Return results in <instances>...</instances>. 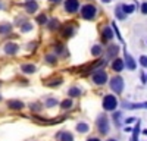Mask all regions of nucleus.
Wrapping results in <instances>:
<instances>
[{"mask_svg":"<svg viewBox=\"0 0 147 141\" xmlns=\"http://www.w3.org/2000/svg\"><path fill=\"white\" fill-rule=\"evenodd\" d=\"M116 106H118V100L112 94H109V96H106L103 99V109L105 110H115Z\"/></svg>","mask_w":147,"mask_h":141,"instance_id":"1","label":"nucleus"},{"mask_svg":"<svg viewBox=\"0 0 147 141\" xmlns=\"http://www.w3.org/2000/svg\"><path fill=\"white\" fill-rule=\"evenodd\" d=\"M110 88H112V91H115L116 94H121L124 91V79L121 77L112 78V81H110Z\"/></svg>","mask_w":147,"mask_h":141,"instance_id":"2","label":"nucleus"},{"mask_svg":"<svg viewBox=\"0 0 147 141\" xmlns=\"http://www.w3.org/2000/svg\"><path fill=\"white\" fill-rule=\"evenodd\" d=\"M96 13H97V9H96V6H93V5H85V6L81 9V15H82L84 19H93V18L96 16Z\"/></svg>","mask_w":147,"mask_h":141,"instance_id":"3","label":"nucleus"},{"mask_svg":"<svg viewBox=\"0 0 147 141\" xmlns=\"http://www.w3.org/2000/svg\"><path fill=\"white\" fill-rule=\"evenodd\" d=\"M91 79L94 81V84L103 85V84H106V81H107V75H106V72H105L103 69H100V70H97V72L93 74V78Z\"/></svg>","mask_w":147,"mask_h":141,"instance_id":"4","label":"nucleus"},{"mask_svg":"<svg viewBox=\"0 0 147 141\" xmlns=\"http://www.w3.org/2000/svg\"><path fill=\"white\" fill-rule=\"evenodd\" d=\"M97 126H99V131L103 134L109 132V122H107V117L106 115H102L99 119H97Z\"/></svg>","mask_w":147,"mask_h":141,"instance_id":"5","label":"nucleus"},{"mask_svg":"<svg viewBox=\"0 0 147 141\" xmlns=\"http://www.w3.org/2000/svg\"><path fill=\"white\" fill-rule=\"evenodd\" d=\"M78 0H66L65 2V9L69 12V13H74V12H77L78 10Z\"/></svg>","mask_w":147,"mask_h":141,"instance_id":"6","label":"nucleus"},{"mask_svg":"<svg viewBox=\"0 0 147 141\" xmlns=\"http://www.w3.org/2000/svg\"><path fill=\"white\" fill-rule=\"evenodd\" d=\"M18 44H15V43H7L6 46H5V52L7 53V54H15L16 52H18Z\"/></svg>","mask_w":147,"mask_h":141,"instance_id":"7","label":"nucleus"},{"mask_svg":"<svg viewBox=\"0 0 147 141\" xmlns=\"http://www.w3.org/2000/svg\"><path fill=\"white\" fill-rule=\"evenodd\" d=\"M125 62H127V68L128 69H131V70H134L136 69V62H134V59L131 57V54L129 53H127V50H125Z\"/></svg>","mask_w":147,"mask_h":141,"instance_id":"8","label":"nucleus"},{"mask_svg":"<svg viewBox=\"0 0 147 141\" xmlns=\"http://www.w3.org/2000/svg\"><path fill=\"white\" fill-rule=\"evenodd\" d=\"M7 106H9V109L19 110V109H22V107H24V103H22V101H19V100H10V101L7 103Z\"/></svg>","mask_w":147,"mask_h":141,"instance_id":"9","label":"nucleus"},{"mask_svg":"<svg viewBox=\"0 0 147 141\" xmlns=\"http://www.w3.org/2000/svg\"><path fill=\"white\" fill-rule=\"evenodd\" d=\"M112 68H113V70H116V72H121V70L124 69V60H121V59H115L113 63H112Z\"/></svg>","mask_w":147,"mask_h":141,"instance_id":"10","label":"nucleus"},{"mask_svg":"<svg viewBox=\"0 0 147 141\" xmlns=\"http://www.w3.org/2000/svg\"><path fill=\"white\" fill-rule=\"evenodd\" d=\"M57 138L60 141H74V137L71 132H59L57 134Z\"/></svg>","mask_w":147,"mask_h":141,"instance_id":"11","label":"nucleus"},{"mask_svg":"<svg viewBox=\"0 0 147 141\" xmlns=\"http://www.w3.org/2000/svg\"><path fill=\"white\" fill-rule=\"evenodd\" d=\"M37 7H38V5H37L35 2H32V0L27 3V12L28 13H34V12L37 10Z\"/></svg>","mask_w":147,"mask_h":141,"instance_id":"12","label":"nucleus"},{"mask_svg":"<svg viewBox=\"0 0 147 141\" xmlns=\"http://www.w3.org/2000/svg\"><path fill=\"white\" fill-rule=\"evenodd\" d=\"M21 69H22V72H25V74H32V72H35V66H34V65H22Z\"/></svg>","mask_w":147,"mask_h":141,"instance_id":"13","label":"nucleus"},{"mask_svg":"<svg viewBox=\"0 0 147 141\" xmlns=\"http://www.w3.org/2000/svg\"><path fill=\"white\" fill-rule=\"evenodd\" d=\"M124 107H127V109H147V101L141 103V104H125Z\"/></svg>","mask_w":147,"mask_h":141,"instance_id":"14","label":"nucleus"},{"mask_svg":"<svg viewBox=\"0 0 147 141\" xmlns=\"http://www.w3.org/2000/svg\"><path fill=\"white\" fill-rule=\"evenodd\" d=\"M103 37L106 38V40H110L113 37V32H112V30H110L109 27H106L105 30H103Z\"/></svg>","mask_w":147,"mask_h":141,"instance_id":"15","label":"nucleus"},{"mask_svg":"<svg viewBox=\"0 0 147 141\" xmlns=\"http://www.w3.org/2000/svg\"><path fill=\"white\" fill-rule=\"evenodd\" d=\"M118 52H119V47H118V46H110V47H109V52H107V56L112 57V56H115Z\"/></svg>","mask_w":147,"mask_h":141,"instance_id":"16","label":"nucleus"},{"mask_svg":"<svg viewBox=\"0 0 147 141\" xmlns=\"http://www.w3.org/2000/svg\"><path fill=\"white\" fill-rule=\"evenodd\" d=\"M88 129H90V128H88V125H87V124H84V122L77 125V131H78V132H87Z\"/></svg>","mask_w":147,"mask_h":141,"instance_id":"17","label":"nucleus"},{"mask_svg":"<svg viewBox=\"0 0 147 141\" xmlns=\"http://www.w3.org/2000/svg\"><path fill=\"white\" fill-rule=\"evenodd\" d=\"M121 9L124 10L125 13H132L136 7H134V5H124V6H121Z\"/></svg>","mask_w":147,"mask_h":141,"instance_id":"18","label":"nucleus"},{"mask_svg":"<svg viewBox=\"0 0 147 141\" xmlns=\"http://www.w3.org/2000/svg\"><path fill=\"white\" fill-rule=\"evenodd\" d=\"M12 30V25H9V23H5V25H0V34H6Z\"/></svg>","mask_w":147,"mask_h":141,"instance_id":"19","label":"nucleus"},{"mask_svg":"<svg viewBox=\"0 0 147 141\" xmlns=\"http://www.w3.org/2000/svg\"><path fill=\"white\" fill-rule=\"evenodd\" d=\"M80 94H81L80 88H75V87H74V88H71V90H69V96H72V97H78Z\"/></svg>","mask_w":147,"mask_h":141,"instance_id":"20","label":"nucleus"},{"mask_svg":"<svg viewBox=\"0 0 147 141\" xmlns=\"http://www.w3.org/2000/svg\"><path fill=\"white\" fill-rule=\"evenodd\" d=\"M71 106H72V100H63L62 101V104H60V107H62V109H69L71 107Z\"/></svg>","mask_w":147,"mask_h":141,"instance_id":"21","label":"nucleus"},{"mask_svg":"<svg viewBox=\"0 0 147 141\" xmlns=\"http://www.w3.org/2000/svg\"><path fill=\"white\" fill-rule=\"evenodd\" d=\"M91 53H93L94 56H99V54L102 53V47H100V46H94L93 49H91Z\"/></svg>","mask_w":147,"mask_h":141,"instance_id":"22","label":"nucleus"},{"mask_svg":"<svg viewBox=\"0 0 147 141\" xmlns=\"http://www.w3.org/2000/svg\"><path fill=\"white\" fill-rule=\"evenodd\" d=\"M116 16H118L119 19H124V18H125V15L122 13V9H121V6H118V9H116Z\"/></svg>","mask_w":147,"mask_h":141,"instance_id":"23","label":"nucleus"},{"mask_svg":"<svg viewBox=\"0 0 147 141\" xmlns=\"http://www.w3.org/2000/svg\"><path fill=\"white\" fill-rule=\"evenodd\" d=\"M46 60H47L49 63H53V62H56V56H53V54H49V56L46 57Z\"/></svg>","mask_w":147,"mask_h":141,"instance_id":"24","label":"nucleus"},{"mask_svg":"<svg viewBox=\"0 0 147 141\" xmlns=\"http://www.w3.org/2000/svg\"><path fill=\"white\" fill-rule=\"evenodd\" d=\"M140 63H141L144 68H147V56H141V57H140Z\"/></svg>","mask_w":147,"mask_h":141,"instance_id":"25","label":"nucleus"},{"mask_svg":"<svg viewBox=\"0 0 147 141\" xmlns=\"http://www.w3.org/2000/svg\"><path fill=\"white\" fill-rule=\"evenodd\" d=\"M57 103V100H55V99H49L47 100V107H52V106H55Z\"/></svg>","mask_w":147,"mask_h":141,"instance_id":"26","label":"nucleus"},{"mask_svg":"<svg viewBox=\"0 0 147 141\" xmlns=\"http://www.w3.org/2000/svg\"><path fill=\"white\" fill-rule=\"evenodd\" d=\"M37 21H38V23H44V22H47V18H46V15H41L37 18Z\"/></svg>","mask_w":147,"mask_h":141,"instance_id":"27","label":"nucleus"},{"mask_svg":"<svg viewBox=\"0 0 147 141\" xmlns=\"http://www.w3.org/2000/svg\"><path fill=\"white\" fill-rule=\"evenodd\" d=\"M31 28H32V25H31V23H24V27H22L21 30H22V31H30Z\"/></svg>","mask_w":147,"mask_h":141,"instance_id":"28","label":"nucleus"},{"mask_svg":"<svg viewBox=\"0 0 147 141\" xmlns=\"http://www.w3.org/2000/svg\"><path fill=\"white\" fill-rule=\"evenodd\" d=\"M119 117H121V113H115V115H113V121H115L118 125H119Z\"/></svg>","mask_w":147,"mask_h":141,"instance_id":"29","label":"nucleus"},{"mask_svg":"<svg viewBox=\"0 0 147 141\" xmlns=\"http://www.w3.org/2000/svg\"><path fill=\"white\" fill-rule=\"evenodd\" d=\"M141 12H143V13H147V3L141 5Z\"/></svg>","mask_w":147,"mask_h":141,"instance_id":"30","label":"nucleus"},{"mask_svg":"<svg viewBox=\"0 0 147 141\" xmlns=\"http://www.w3.org/2000/svg\"><path fill=\"white\" fill-rule=\"evenodd\" d=\"M88 141H100V140H99V138H90Z\"/></svg>","mask_w":147,"mask_h":141,"instance_id":"31","label":"nucleus"},{"mask_svg":"<svg viewBox=\"0 0 147 141\" xmlns=\"http://www.w3.org/2000/svg\"><path fill=\"white\" fill-rule=\"evenodd\" d=\"M50 2H56L57 3V2H60V0H50Z\"/></svg>","mask_w":147,"mask_h":141,"instance_id":"32","label":"nucleus"},{"mask_svg":"<svg viewBox=\"0 0 147 141\" xmlns=\"http://www.w3.org/2000/svg\"><path fill=\"white\" fill-rule=\"evenodd\" d=\"M107 141H115V140H112V138H110V140H107Z\"/></svg>","mask_w":147,"mask_h":141,"instance_id":"33","label":"nucleus"},{"mask_svg":"<svg viewBox=\"0 0 147 141\" xmlns=\"http://www.w3.org/2000/svg\"><path fill=\"white\" fill-rule=\"evenodd\" d=\"M0 100H2V96H0Z\"/></svg>","mask_w":147,"mask_h":141,"instance_id":"34","label":"nucleus"},{"mask_svg":"<svg viewBox=\"0 0 147 141\" xmlns=\"http://www.w3.org/2000/svg\"><path fill=\"white\" fill-rule=\"evenodd\" d=\"M0 7H2V5H0Z\"/></svg>","mask_w":147,"mask_h":141,"instance_id":"35","label":"nucleus"},{"mask_svg":"<svg viewBox=\"0 0 147 141\" xmlns=\"http://www.w3.org/2000/svg\"><path fill=\"white\" fill-rule=\"evenodd\" d=\"M146 81H147V79H146Z\"/></svg>","mask_w":147,"mask_h":141,"instance_id":"36","label":"nucleus"}]
</instances>
